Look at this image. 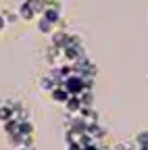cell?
<instances>
[{"label":"cell","instance_id":"cell-4","mask_svg":"<svg viewBox=\"0 0 148 150\" xmlns=\"http://www.w3.org/2000/svg\"><path fill=\"white\" fill-rule=\"evenodd\" d=\"M65 108H67V112H71V115H79L81 112V108H84V104H81V98L79 96H71L69 100H67V104H65Z\"/></svg>","mask_w":148,"mask_h":150},{"label":"cell","instance_id":"cell-5","mask_svg":"<svg viewBox=\"0 0 148 150\" xmlns=\"http://www.w3.org/2000/svg\"><path fill=\"white\" fill-rule=\"evenodd\" d=\"M50 98H52L54 102H59V104H67V100H69L71 96H69V92H67L63 86H59V88H54V90L50 92Z\"/></svg>","mask_w":148,"mask_h":150},{"label":"cell","instance_id":"cell-13","mask_svg":"<svg viewBox=\"0 0 148 150\" xmlns=\"http://www.w3.org/2000/svg\"><path fill=\"white\" fill-rule=\"evenodd\" d=\"M4 27H6V19L2 17V13H0V31H4Z\"/></svg>","mask_w":148,"mask_h":150},{"label":"cell","instance_id":"cell-7","mask_svg":"<svg viewBox=\"0 0 148 150\" xmlns=\"http://www.w3.org/2000/svg\"><path fill=\"white\" fill-rule=\"evenodd\" d=\"M40 88L44 92H52L54 88H59V86H57V81H54L50 75H42V77H40Z\"/></svg>","mask_w":148,"mask_h":150},{"label":"cell","instance_id":"cell-2","mask_svg":"<svg viewBox=\"0 0 148 150\" xmlns=\"http://www.w3.org/2000/svg\"><path fill=\"white\" fill-rule=\"evenodd\" d=\"M17 15H19V19H23V21H31V19L35 17L33 4L31 2H21L19 8H17Z\"/></svg>","mask_w":148,"mask_h":150},{"label":"cell","instance_id":"cell-1","mask_svg":"<svg viewBox=\"0 0 148 150\" xmlns=\"http://www.w3.org/2000/svg\"><path fill=\"white\" fill-rule=\"evenodd\" d=\"M42 17L48 19L52 25H59V23H61V4H52V2H48V8L44 11Z\"/></svg>","mask_w":148,"mask_h":150},{"label":"cell","instance_id":"cell-12","mask_svg":"<svg viewBox=\"0 0 148 150\" xmlns=\"http://www.w3.org/2000/svg\"><path fill=\"white\" fill-rule=\"evenodd\" d=\"M2 17L6 19V25H13L15 21H17V19H19V15H17V13H13V11H2Z\"/></svg>","mask_w":148,"mask_h":150},{"label":"cell","instance_id":"cell-3","mask_svg":"<svg viewBox=\"0 0 148 150\" xmlns=\"http://www.w3.org/2000/svg\"><path fill=\"white\" fill-rule=\"evenodd\" d=\"M11 119H15V110H13V102L8 100V102H2L0 104V123H6V121H11Z\"/></svg>","mask_w":148,"mask_h":150},{"label":"cell","instance_id":"cell-10","mask_svg":"<svg viewBox=\"0 0 148 150\" xmlns=\"http://www.w3.org/2000/svg\"><path fill=\"white\" fill-rule=\"evenodd\" d=\"M81 104H84V108H94L92 106V102H94V94H92V90H86L84 94H81Z\"/></svg>","mask_w":148,"mask_h":150},{"label":"cell","instance_id":"cell-11","mask_svg":"<svg viewBox=\"0 0 148 150\" xmlns=\"http://www.w3.org/2000/svg\"><path fill=\"white\" fill-rule=\"evenodd\" d=\"M136 146L138 148H148V131H140L136 136Z\"/></svg>","mask_w":148,"mask_h":150},{"label":"cell","instance_id":"cell-6","mask_svg":"<svg viewBox=\"0 0 148 150\" xmlns=\"http://www.w3.org/2000/svg\"><path fill=\"white\" fill-rule=\"evenodd\" d=\"M38 29H40V33H44V35H52L54 31H57V25H52L48 19L40 17V21H38Z\"/></svg>","mask_w":148,"mask_h":150},{"label":"cell","instance_id":"cell-8","mask_svg":"<svg viewBox=\"0 0 148 150\" xmlns=\"http://www.w3.org/2000/svg\"><path fill=\"white\" fill-rule=\"evenodd\" d=\"M19 121L17 119H11V121H6L4 125H2V129H4V134L6 136H15V134H19Z\"/></svg>","mask_w":148,"mask_h":150},{"label":"cell","instance_id":"cell-14","mask_svg":"<svg viewBox=\"0 0 148 150\" xmlns=\"http://www.w3.org/2000/svg\"><path fill=\"white\" fill-rule=\"evenodd\" d=\"M67 150H84L79 144H67Z\"/></svg>","mask_w":148,"mask_h":150},{"label":"cell","instance_id":"cell-9","mask_svg":"<svg viewBox=\"0 0 148 150\" xmlns=\"http://www.w3.org/2000/svg\"><path fill=\"white\" fill-rule=\"evenodd\" d=\"M19 134H21L23 138H31V136H33V125H31V121H23V123L19 125Z\"/></svg>","mask_w":148,"mask_h":150},{"label":"cell","instance_id":"cell-15","mask_svg":"<svg viewBox=\"0 0 148 150\" xmlns=\"http://www.w3.org/2000/svg\"><path fill=\"white\" fill-rule=\"evenodd\" d=\"M19 150H35V146H27V148H19Z\"/></svg>","mask_w":148,"mask_h":150}]
</instances>
